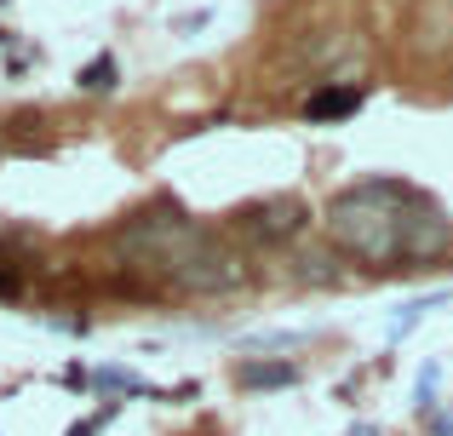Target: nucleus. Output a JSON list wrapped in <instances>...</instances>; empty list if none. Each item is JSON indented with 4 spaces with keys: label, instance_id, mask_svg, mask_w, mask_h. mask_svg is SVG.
I'll return each instance as SVG.
<instances>
[{
    "label": "nucleus",
    "instance_id": "f8f14e48",
    "mask_svg": "<svg viewBox=\"0 0 453 436\" xmlns=\"http://www.w3.org/2000/svg\"><path fill=\"white\" fill-rule=\"evenodd\" d=\"M64 385H69V391H87L92 373H87V368H64Z\"/></svg>",
    "mask_w": 453,
    "mask_h": 436
},
{
    "label": "nucleus",
    "instance_id": "7ed1b4c3",
    "mask_svg": "<svg viewBox=\"0 0 453 436\" xmlns=\"http://www.w3.org/2000/svg\"><path fill=\"white\" fill-rule=\"evenodd\" d=\"M242 218H247V230L265 235V241H288V235H299L304 224H310V207L299 202V195H276V202L247 207Z\"/></svg>",
    "mask_w": 453,
    "mask_h": 436
},
{
    "label": "nucleus",
    "instance_id": "39448f33",
    "mask_svg": "<svg viewBox=\"0 0 453 436\" xmlns=\"http://www.w3.org/2000/svg\"><path fill=\"white\" fill-rule=\"evenodd\" d=\"M235 385L242 391H288V385H299V368H288V362H242Z\"/></svg>",
    "mask_w": 453,
    "mask_h": 436
},
{
    "label": "nucleus",
    "instance_id": "1a4fd4ad",
    "mask_svg": "<svg viewBox=\"0 0 453 436\" xmlns=\"http://www.w3.org/2000/svg\"><path fill=\"white\" fill-rule=\"evenodd\" d=\"M110 419H115V402H110V408H98V414H92V419H75V425H69L64 436H98L104 425H110Z\"/></svg>",
    "mask_w": 453,
    "mask_h": 436
},
{
    "label": "nucleus",
    "instance_id": "6e6552de",
    "mask_svg": "<svg viewBox=\"0 0 453 436\" xmlns=\"http://www.w3.org/2000/svg\"><path fill=\"white\" fill-rule=\"evenodd\" d=\"M436 304H448V293H425V299L402 304V310H396V322H390V339L413 333V327H419V316H425V310H436Z\"/></svg>",
    "mask_w": 453,
    "mask_h": 436
},
{
    "label": "nucleus",
    "instance_id": "0eeeda50",
    "mask_svg": "<svg viewBox=\"0 0 453 436\" xmlns=\"http://www.w3.org/2000/svg\"><path fill=\"white\" fill-rule=\"evenodd\" d=\"M92 385H98V391H127V396H155V385H144L138 373H127V368H98Z\"/></svg>",
    "mask_w": 453,
    "mask_h": 436
},
{
    "label": "nucleus",
    "instance_id": "ddd939ff",
    "mask_svg": "<svg viewBox=\"0 0 453 436\" xmlns=\"http://www.w3.org/2000/svg\"><path fill=\"white\" fill-rule=\"evenodd\" d=\"M350 436H379V431H373V425H356V431H350Z\"/></svg>",
    "mask_w": 453,
    "mask_h": 436
},
{
    "label": "nucleus",
    "instance_id": "9d476101",
    "mask_svg": "<svg viewBox=\"0 0 453 436\" xmlns=\"http://www.w3.org/2000/svg\"><path fill=\"white\" fill-rule=\"evenodd\" d=\"M431 396H436V362L419 373V414H431Z\"/></svg>",
    "mask_w": 453,
    "mask_h": 436
},
{
    "label": "nucleus",
    "instance_id": "4468645a",
    "mask_svg": "<svg viewBox=\"0 0 453 436\" xmlns=\"http://www.w3.org/2000/svg\"><path fill=\"white\" fill-rule=\"evenodd\" d=\"M0 41H6V34H0Z\"/></svg>",
    "mask_w": 453,
    "mask_h": 436
},
{
    "label": "nucleus",
    "instance_id": "f03ea898",
    "mask_svg": "<svg viewBox=\"0 0 453 436\" xmlns=\"http://www.w3.org/2000/svg\"><path fill=\"white\" fill-rule=\"evenodd\" d=\"M127 247L155 258V264L189 293H219V287H235V281H242V258H235L230 247H219L207 230H196L184 213H144L127 230Z\"/></svg>",
    "mask_w": 453,
    "mask_h": 436
},
{
    "label": "nucleus",
    "instance_id": "9b49d317",
    "mask_svg": "<svg viewBox=\"0 0 453 436\" xmlns=\"http://www.w3.org/2000/svg\"><path fill=\"white\" fill-rule=\"evenodd\" d=\"M18 264H6V258H0V299H18Z\"/></svg>",
    "mask_w": 453,
    "mask_h": 436
},
{
    "label": "nucleus",
    "instance_id": "f257e3e1",
    "mask_svg": "<svg viewBox=\"0 0 453 436\" xmlns=\"http://www.w3.org/2000/svg\"><path fill=\"white\" fill-rule=\"evenodd\" d=\"M327 235L344 258L367 270H408L442 258L453 247V224L425 190L402 179H362L327 207Z\"/></svg>",
    "mask_w": 453,
    "mask_h": 436
},
{
    "label": "nucleus",
    "instance_id": "423d86ee",
    "mask_svg": "<svg viewBox=\"0 0 453 436\" xmlns=\"http://www.w3.org/2000/svg\"><path fill=\"white\" fill-rule=\"evenodd\" d=\"M115 80H121L115 57H110V52H98V57H92V64L75 75V87H81V92H92V98H104V92H115Z\"/></svg>",
    "mask_w": 453,
    "mask_h": 436
},
{
    "label": "nucleus",
    "instance_id": "20e7f679",
    "mask_svg": "<svg viewBox=\"0 0 453 436\" xmlns=\"http://www.w3.org/2000/svg\"><path fill=\"white\" fill-rule=\"evenodd\" d=\"M367 103V87H321L304 98V121H344Z\"/></svg>",
    "mask_w": 453,
    "mask_h": 436
}]
</instances>
